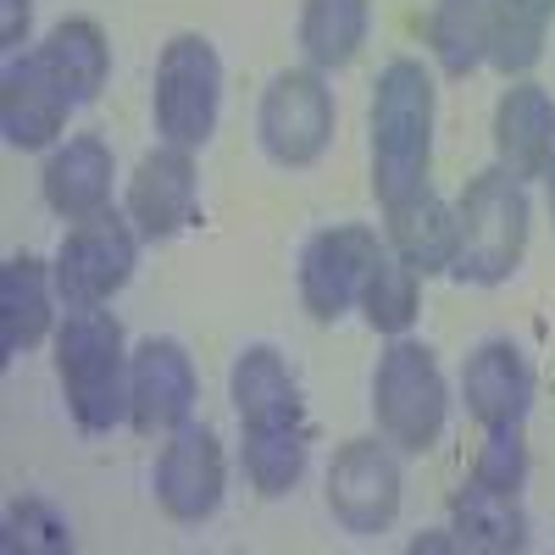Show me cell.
I'll list each match as a JSON object with an SVG mask.
<instances>
[{
	"instance_id": "cell-1",
	"label": "cell",
	"mask_w": 555,
	"mask_h": 555,
	"mask_svg": "<svg viewBox=\"0 0 555 555\" xmlns=\"http://www.w3.org/2000/svg\"><path fill=\"white\" fill-rule=\"evenodd\" d=\"M434 73L416 56L384 62L366 106V139H373V195L378 206H400L428 190L434 167Z\"/></svg>"
},
{
	"instance_id": "cell-2",
	"label": "cell",
	"mask_w": 555,
	"mask_h": 555,
	"mask_svg": "<svg viewBox=\"0 0 555 555\" xmlns=\"http://www.w3.org/2000/svg\"><path fill=\"white\" fill-rule=\"evenodd\" d=\"M128 366L133 350L122 339V322L106 306H67L56 322V378L83 434H112L128 423Z\"/></svg>"
},
{
	"instance_id": "cell-3",
	"label": "cell",
	"mask_w": 555,
	"mask_h": 555,
	"mask_svg": "<svg viewBox=\"0 0 555 555\" xmlns=\"http://www.w3.org/2000/svg\"><path fill=\"white\" fill-rule=\"evenodd\" d=\"M528 256V190L517 172L483 167L467 178V190L455 201V256L450 278L461 284H505Z\"/></svg>"
},
{
	"instance_id": "cell-4",
	"label": "cell",
	"mask_w": 555,
	"mask_h": 555,
	"mask_svg": "<svg viewBox=\"0 0 555 555\" xmlns=\"http://www.w3.org/2000/svg\"><path fill=\"white\" fill-rule=\"evenodd\" d=\"M373 423L400 455H423L444 439L450 423V384L439 373V356L416 339H389L373 366Z\"/></svg>"
},
{
	"instance_id": "cell-5",
	"label": "cell",
	"mask_w": 555,
	"mask_h": 555,
	"mask_svg": "<svg viewBox=\"0 0 555 555\" xmlns=\"http://www.w3.org/2000/svg\"><path fill=\"white\" fill-rule=\"evenodd\" d=\"M151 117L162 145L201 151L217 133L222 117V56L211 51L206 34H172L156 56V89H151Z\"/></svg>"
},
{
	"instance_id": "cell-6",
	"label": "cell",
	"mask_w": 555,
	"mask_h": 555,
	"mask_svg": "<svg viewBox=\"0 0 555 555\" xmlns=\"http://www.w3.org/2000/svg\"><path fill=\"white\" fill-rule=\"evenodd\" d=\"M334 122H339V106H334V89H328V73L317 67H284L267 89H261V106H256V139L272 167H311L328 156L334 145Z\"/></svg>"
},
{
	"instance_id": "cell-7",
	"label": "cell",
	"mask_w": 555,
	"mask_h": 555,
	"mask_svg": "<svg viewBox=\"0 0 555 555\" xmlns=\"http://www.w3.org/2000/svg\"><path fill=\"white\" fill-rule=\"evenodd\" d=\"M133 267H139V228L128 222V211H101L89 222H73L51 261L62 306H106L112 295L128 289Z\"/></svg>"
},
{
	"instance_id": "cell-8",
	"label": "cell",
	"mask_w": 555,
	"mask_h": 555,
	"mask_svg": "<svg viewBox=\"0 0 555 555\" xmlns=\"http://www.w3.org/2000/svg\"><path fill=\"white\" fill-rule=\"evenodd\" d=\"M400 494H405L400 450L384 434L339 444L334 467H328V512L345 533H356V539L389 533L400 517Z\"/></svg>"
},
{
	"instance_id": "cell-9",
	"label": "cell",
	"mask_w": 555,
	"mask_h": 555,
	"mask_svg": "<svg viewBox=\"0 0 555 555\" xmlns=\"http://www.w3.org/2000/svg\"><path fill=\"white\" fill-rule=\"evenodd\" d=\"M378 256L384 245L366 222H334L311 234L300 250V306L311 311V322H339L345 311H356Z\"/></svg>"
},
{
	"instance_id": "cell-10",
	"label": "cell",
	"mask_w": 555,
	"mask_h": 555,
	"mask_svg": "<svg viewBox=\"0 0 555 555\" xmlns=\"http://www.w3.org/2000/svg\"><path fill=\"white\" fill-rule=\"evenodd\" d=\"M195 400H201V373L190 350L167 334L162 339L151 334L128 366V428L139 439H167L195 416Z\"/></svg>"
},
{
	"instance_id": "cell-11",
	"label": "cell",
	"mask_w": 555,
	"mask_h": 555,
	"mask_svg": "<svg viewBox=\"0 0 555 555\" xmlns=\"http://www.w3.org/2000/svg\"><path fill=\"white\" fill-rule=\"evenodd\" d=\"M73 112L78 101L67 95V83L34 51L7 56V73H0V133H7L12 151H56Z\"/></svg>"
},
{
	"instance_id": "cell-12",
	"label": "cell",
	"mask_w": 555,
	"mask_h": 555,
	"mask_svg": "<svg viewBox=\"0 0 555 555\" xmlns=\"http://www.w3.org/2000/svg\"><path fill=\"white\" fill-rule=\"evenodd\" d=\"M228 489V455L222 439L201 423H183L167 434L162 461H156V505L172 522H206Z\"/></svg>"
},
{
	"instance_id": "cell-13",
	"label": "cell",
	"mask_w": 555,
	"mask_h": 555,
	"mask_svg": "<svg viewBox=\"0 0 555 555\" xmlns=\"http://www.w3.org/2000/svg\"><path fill=\"white\" fill-rule=\"evenodd\" d=\"M201 211V172L195 151L183 145H156L128 178V222L139 228V240H178Z\"/></svg>"
},
{
	"instance_id": "cell-14",
	"label": "cell",
	"mask_w": 555,
	"mask_h": 555,
	"mask_svg": "<svg viewBox=\"0 0 555 555\" xmlns=\"http://www.w3.org/2000/svg\"><path fill=\"white\" fill-rule=\"evenodd\" d=\"M112 178H117V162H112V145L101 133H73L62 145L44 156V206L67 222H89L112 211Z\"/></svg>"
},
{
	"instance_id": "cell-15",
	"label": "cell",
	"mask_w": 555,
	"mask_h": 555,
	"mask_svg": "<svg viewBox=\"0 0 555 555\" xmlns=\"http://www.w3.org/2000/svg\"><path fill=\"white\" fill-rule=\"evenodd\" d=\"M228 395H234V411H240L245 434H272V428H300L306 423L300 384L289 373V361L272 345L240 350L234 373H228Z\"/></svg>"
},
{
	"instance_id": "cell-16",
	"label": "cell",
	"mask_w": 555,
	"mask_h": 555,
	"mask_svg": "<svg viewBox=\"0 0 555 555\" xmlns=\"http://www.w3.org/2000/svg\"><path fill=\"white\" fill-rule=\"evenodd\" d=\"M461 400H467L478 428H512L528 416L533 400V373L512 339H489L461 366Z\"/></svg>"
},
{
	"instance_id": "cell-17",
	"label": "cell",
	"mask_w": 555,
	"mask_h": 555,
	"mask_svg": "<svg viewBox=\"0 0 555 555\" xmlns=\"http://www.w3.org/2000/svg\"><path fill=\"white\" fill-rule=\"evenodd\" d=\"M550 139H555V101L550 89L533 78H512V89L500 95L494 106V156L505 172L544 178V156H550Z\"/></svg>"
},
{
	"instance_id": "cell-18",
	"label": "cell",
	"mask_w": 555,
	"mask_h": 555,
	"mask_svg": "<svg viewBox=\"0 0 555 555\" xmlns=\"http://www.w3.org/2000/svg\"><path fill=\"white\" fill-rule=\"evenodd\" d=\"M56 272L39 256H12L0 267V350L23 356L39 339H56Z\"/></svg>"
},
{
	"instance_id": "cell-19",
	"label": "cell",
	"mask_w": 555,
	"mask_h": 555,
	"mask_svg": "<svg viewBox=\"0 0 555 555\" xmlns=\"http://www.w3.org/2000/svg\"><path fill=\"white\" fill-rule=\"evenodd\" d=\"M450 533L455 550L473 555H517L528 544V517H522V489H494V483H461L450 500Z\"/></svg>"
},
{
	"instance_id": "cell-20",
	"label": "cell",
	"mask_w": 555,
	"mask_h": 555,
	"mask_svg": "<svg viewBox=\"0 0 555 555\" xmlns=\"http://www.w3.org/2000/svg\"><path fill=\"white\" fill-rule=\"evenodd\" d=\"M384 234H389V256H400L416 278H439L450 272L455 256V206H444L428 183L423 195L384 206Z\"/></svg>"
},
{
	"instance_id": "cell-21",
	"label": "cell",
	"mask_w": 555,
	"mask_h": 555,
	"mask_svg": "<svg viewBox=\"0 0 555 555\" xmlns=\"http://www.w3.org/2000/svg\"><path fill=\"white\" fill-rule=\"evenodd\" d=\"M34 56L67 83V95L78 106L95 101L106 89V73H112V44H106V28L95 17H62L51 34L34 44Z\"/></svg>"
},
{
	"instance_id": "cell-22",
	"label": "cell",
	"mask_w": 555,
	"mask_h": 555,
	"mask_svg": "<svg viewBox=\"0 0 555 555\" xmlns=\"http://www.w3.org/2000/svg\"><path fill=\"white\" fill-rule=\"evenodd\" d=\"M366 34H373V0H306L300 7V56L317 73L350 67Z\"/></svg>"
},
{
	"instance_id": "cell-23",
	"label": "cell",
	"mask_w": 555,
	"mask_h": 555,
	"mask_svg": "<svg viewBox=\"0 0 555 555\" xmlns=\"http://www.w3.org/2000/svg\"><path fill=\"white\" fill-rule=\"evenodd\" d=\"M555 23V0H489V67L505 78H528L544 56Z\"/></svg>"
},
{
	"instance_id": "cell-24",
	"label": "cell",
	"mask_w": 555,
	"mask_h": 555,
	"mask_svg": "<svg viewBox=\"0 0 555 555\" xmlns=\"http://www.w3.org/2000/svg\"><path fill=\"white\" fill-rule=\"evenodd\" d=\"M428 51L450 78H467L489 56V0H434L428 7Z\"/></svg>"
},
{
	"instance_id": "cell-25",
	"label": "cell",
	"mask_w": 555,
	"mask_h": 555,
	"mask_svg": "<svg viewBox=\"0 0 555 555\" xmlns=\"http://www.w3.org/2000/svg\"><path fill=\"white\" fill-rule=\"evenodd\" d=\"M356 311L366 317V328H373V334L400 339L411 322H416V311H423V278H416L400 256L384 250V256L373 261V272H366Z\"/></svg>"
},
{
	"instance_id": "cell-26",
	"label": "cell",
	"mask_w": 555,
	"mask_h": 555,
	"mask_svg": "<svg viewBox=\"0 0 555 555\" xmlns=\"http://www.w3.org/2000/svg\"><path fill=\"white\" fill-rule=\"evenodd\" d=\"M311 455V428H272V434H245V478L261 500L289 494L306 473Z\"/></svg>"
},
{
	"instance_id": "cell-27",
	"label": "cell",
	"mask_w": 555,
	"mask_h": 555,
	"mask_svg": "<svg viewBox=\"0 0 555 555\" xmlns=\"http://www.w3.org/2000/svg\"><path fill=\"white\" fill-rule=\"evenodd\" d=\"M7 550H23V555H62L73 550V528L56 505L44 500H17L7 512Z\"/></svg>"
},
{
	"instance_id": "cell-28",
	"label": "cell",
	"mask_w": 555,
	"mask_h": 555,
	"mask_svg": "<svg viewBox=\"0 0 555 555\" xmlns=\"http://www.w3.org/2000/svg\"><path fill=\"white\" fill-rule=\"evenodd\" d=\"M473 478L494 483V489H522L528 478V444H522V423L512 428H483L478 461H473Z\"/></svg>"
},
{
	"instance_id": "cell-29",
	"label": "cell",
	"mask_w": 555,
	"mask_h": 555,
	"mask_svg": "<svg viewBox=\"0 0 555 555\" xmlns=\"http://www.w3.org/2000/svg\"><path fill=\"white\" fill-rule=\"evenodd\" d=\"M28 23H34V0H0V44H7V56H23Z\"/></svg>"
},
{
	"instance_id": "cell-30",
	"label": "cell",
	"mask_w": 555,
	"mask_h": 555,
	"mask_svg": "<svg viewBox=\"0 0 555 555\" xmlns=\"http://www.w3.org/2000/svg\"><path fill=\"white\" fill-rule=\"evenodd\" d=\"M544 195H550V217H555V139H550V156H544Z\"/></svg>"
}]
</instances>
